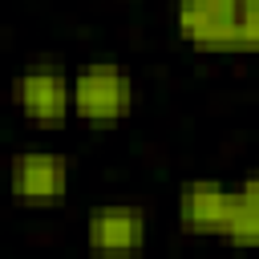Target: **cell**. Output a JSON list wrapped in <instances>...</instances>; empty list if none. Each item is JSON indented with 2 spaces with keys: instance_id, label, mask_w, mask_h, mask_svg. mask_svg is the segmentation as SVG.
Segmentation results:
<instances>
[{
  "instance_id": "6da1fadb",
  "label": "cell",
  "mask_w": 259,
  "mask_h": 259,
  "mask_svg": "<svg viewBox=\"0 0 259 259\" xmlns=\"http://www.w3.org/2000/svg\"><path fill=\"white\" fill-rule=\"evenodd\" d=\"M174 28L202 53H259V0H178Z\"/></svg>"
},
{
  "instance_id": "7a4b0ae2",
  "label": "cell",
  "mask_w": 259,
  "mask_h": 259,
  "mask_svg": "<svg viewBox=\"0 0 259 259\" xmlns=\"http://www.w3.org/2000/svg\"><path fill=\"white\" fill-rule=\"evenodd\" d=\"M134 109V81L113 61H93L73 73V117L89 125H113Z\"/></svg>"
},
{
  "instance_id": "3957f363",
  "label": "cell",
  "mask_w": 259,
  "mask_h": 259,
  "mask_svg": "<svg viewBox=\"0 0 259 259\" xmlns=\"http://www.w3.org/2000/svg\"><path fill=\"white\" fill-rule=\"evenodd\" d=\"M69 182H73L69 158L57 154V150H20V154H12L8 186H12L16 206H28V210L61 206L65 194H69Z\"/></svg>"
},
{
  "instance_id": "277c9868",
  "label": "cell",
  "mask_w": 259,
  "mask_h": 259,
  "mask_svg": "<svg viewBox=\"0 0 259 259\" xmlns=\"http://www.w3.org/2000/svg\"><path fill=\"white\" fill-rule=\"evenodd\" d=\"M150 243V219L134 202H105L85 214V247L97 259H134Z\"/></svg>"
},
{
  "instance_id": "5b68a950",
  "label": "cell",
  "mask_w": 259,
  "mask_h": 259,
  "mask_svg": "<svg viewBox=\"0 0 259 259\" xmlns=\"http://www.w3.org/2000/svg\"><path fill=\"white\" fill-rule=\"evenodd\" d=\"M12 101L32 125H61L73 117V77L57 65H28L12 81Z\"/></svg>"
},
{
  "instance_id": "8992f818",
  "label": "cell",
  "mask_w": 259,
  "mask_h": 259,
  "mask_svg": "<svg viewBox=\"0 0 259 259\" xmlns=\"http://www.w3.org/2000/svg\"><path fill=\"white\" fill-rule=\"evenodd\" d=\"M231 206H235V182H219V178H186L178 186V227L186 235H227L231 223Z\"/></svg>"
},
{
  "instance_id": "52a82bcc",
  "label": "cell",
  "mask_w": 259,
  "mask_h": 259,
  "mask_svg": "<svg viewBox=\"0 0 259 259\" xmlns=\"http://www.w3.org/2000/svg\"><path fill=\"white\" fill-rule=\"evenodd\" d=\"M223 239L231 247L259 251V162L235 182V206H231V223Z\"/></svg>"
}]
</instances>
